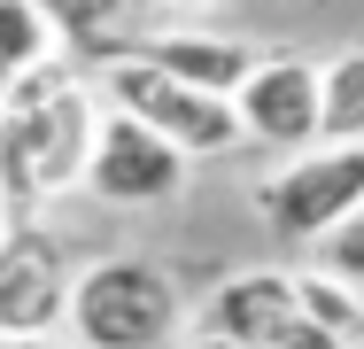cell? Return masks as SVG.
Instances as JSON below:
<instances>
[{"label":"cell","mask_w":364,"mask_h":349,"mask_svg":"<svg viewBox=\"0 0 364 349\" xmlns=\"http://www.w3.org/2000/svg\"><path fill=\"white\" fill-rule=\"evenodd\" d=\"M294 318L302 326H318L333 349H364V295L349 287V279H333V272H294Z\"/></svg>","instance_id":"obj_12"},{"label":"cell","mask_w":364,"mask_h":349,"mask_svg":"<svg viewBox=\"0 0 364 349\" xmlns=\"http://www.w3.org/2000/svg\"><path fill=\"white\" fill-rule=\"evenodd\" d=\"M0 349H63V342H0Z\"/></svg>","instance_id":"obj_17"},{"label":"cell","mask_w":364,"mask_h":349,"mask_svg":"<svg viewBox=\"0 0 364 349\" xmlns=\"http://www.w3.org/2000/svg\"><path fill=\"white\" fill-rule=\"evenodd\" d=\"M0 233H8V209H0Z\"/></svg>","instance_id":"obj_18"},{"label":"cell","mask_w":364,"mask_h":349,"mask_svg":"<svg viewBox=\"0 0 364 349\" xmlns=\"http://www.w3.org/2000/svg\"><path fill=\"white\" fill-rule=\"evenodd\" d=\"M294 326V272H232L210 287L202 303V334H225L240 349H272L279 334Z\"/></svg>","instance_id":"obj_8"},{"label":"cell","mask_w":364,"mask_h":349,"mask_svg":"<svg viewBox=\"0 0 364 349\" xmlns=\"http://www.w3.org/2000/svg\"><path fill=\"white\" fill-rule=\"evenodd\" d=\"M93 132H101V93L70 55H47L39 70L0 85V209H8V225L39 217L70 187H85Z\"/></svg>","instance_id":"obj_1"},{"label":"cell","mask_w":364,"mask_h":349,"mask_svg":"<svg viewBox=\"0 0 364 349\" xmlns=\"http://www.w3.org/2000/svg\"><path fill=\"white\" fill-rule=\"evenodd\" d=\"M63 303H70L63 241L39 217H16L0 233V342H55Z\"/></svg>","instance_id":"obj_5"},{"label":"cell","mask_w":364,"mask_h":349,"mask_svg":"<svg viewBox=\"0 0 364 349\" xmlns=\"http://www.w3.org/2000/svg\"><path fill=\"white\" fill-rule=\"evenodd\" d=\"M318 272H333V279H349V287H364V209L318 241Z\"/></svg>","instance_id":"obj_14"},{"label":"cell","mask_w":364,"mask_h":349,"mask_svg":"<svg viewBox=\"0 0 364 349\" xmlns=\"http://www.w3.org/2000/svg\"><path fill=\"white\" fill-rule=\"evenodd\" d=\"M132 47H140L163 78H178V85H194V93H218V101H232L240 78H248L256 55H264V47H248V39H232V31H194V24L147 31V39H132Z\"/></svg>","instance_id":"obj_9"},{"label":"cell","mask_w":364,"mask_h":349,"mask_svg":"<svg viewBox=\"0 0 364 349\" xmlns=\"http://www.w3.org/2000/svg\"><path fill=\"white\" fill-rule=\"evenodd\" d=\"M272 349H333V342H326L318 326H302V318H294V326H287V334H279V342H272Z\"/></svg>","instance_id":"obj_15"},{"label":"cell","mask_w":364,"mask_h":349,"mask_svg":"<svg viewBox=\"0 0 364 349\" xmlns=\"http://www.w3.org/2000/svg\"><path fill=\"white\" fill-rule=\"evenodd\" d=\"M186 171L194 163L171 140H155L147 125L101 109V132H93V155H85V194H101L117 209H155V202H178L186 194Z\"/></svg>","instance_id":"obj_6"},{"label":"cell","mask_w":364,"mask_h":349,"mask_svg":"<svg viewBox=\"0 0 364 349\" xmlns=\"http://www.w3.org/2000/svg\"><path fill=\"white\" fill-rule=\"evenodd\" d=\"M364 209V147H302L256 179V217L272 241H326Z\"/></svg>","instance_id":"obj_4"},{"label":"cell","mask_w":364,"mask_h":349,"mask_svg":"<svg viewBox=\"0 0 364 349\" xmlns=\"http://www.w3.org/2000/svg\"><path fill=\"white\" fill-rule=\"evenodd\" d=\"M186 349H240V342H225V334H194Z\"/></svg>","instance_id":"obj_16"},{"label":"cell","mask_w":364,"mask_h":349,"mask_svg":"<svg viewBox=\"0 0 364 349\" xmlns=\"http://www.w3.org/2000/svg\"><path fill=\"white\" fill-rule=\"evenodd\" d=\"M178 318H186L178 279L147 256H93L85 272H70L63 326L77 349H163Z\"/></svg>","instance_id":"obj_2"},{"label":"cell","mask_w":364,"mask_h":349,"mask_svg":"<svg viewBox=\"0 0 364 349\" xmlns=\"http://www.w3.org/2000/svg\"><path fill=\"white\" fill-rule=\"evenodd\" d=\"M318 147H364V47L318 63Z\"/></svg>","instance_id":"obj_11"},{"label":"cell","mask_w":364,"mask_h":349,"mask_svg":"<svg viewBox=\"0 0 364 349\" xmlns=\"http://www.w3.org/2000/svg\"><path fill=\"white\" fill-rule=\"evenodd\" d=\"M93 93H101V109H117V117L147 125L155 140H171L186 163H210V155L248 147V140H240V117H232V101L194 93V85H178V78H163L140 47L93 70Z\"/></svg>","instance_id":"obj_3"},{"label":"cell","mask_w":364,"mask_h":349,"mask_svg":"<svg viewBox=\"0 0 364 349\" xmlns=\"http://www.w3.org/2000/svg\"><path fill=\"white\" fill-rule=\"evenodd\" d=\"M232 117H240V140H256V147H287V155L318 147V63L256 55V70L232 93Z\"/></svg>","instance_id":"obj_7"},{"label":"cell","mask_w":364,"mask_h":349,"mask_svg":"<svg viewBox=\"0 0 364 349\" xmlns=\"http://www.w3.org/2000/svg\"><path fill=\"white\" fill-rule=\"evenodd\" d=\"M31 8H39V24H47L55 55H70L85 78L101 63H117V55H132V31H124L132 0H31Z\"/></svg>","instance_id":"obj_10"},{"label":"cell","mask_w":364,"mask_h":349,"mask_svg":"<svg viewBox=\"0 0 364 349\" xmlns=\"http://www.w3.org/2000/svg\"><path fill=\"white\" fill-rule=\"evenodd\" d=\"M47 55H55V39H47L39 8L31 0H0V85L23 78V70H39Z\"/></svg>","instance_id":"obj_13"}]
</instances>
